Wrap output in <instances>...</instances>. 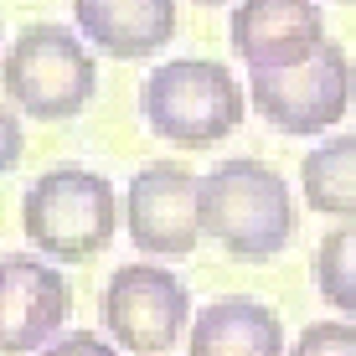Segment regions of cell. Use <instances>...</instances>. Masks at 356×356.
Returning <instances> with one entry per match:
<instances>
[{
  "instance_id": "1",
  "label": "cell",
  "mask_w": 356,
  "mask_h": 356,
  "mask_svg": "<svg viewBox=\"0 0 356 356\" xmlns=\"http://www.w3.org/2000/svg\"><path fill=\"white\" fill-rule=\"evenodd\" d=\"M202 238L243 264H264L294 238V196L274 165L232 155L202 176Z\"/></svg>"
},
{
  "instance_id": "2",
  "label": "cell",
  "mask_w": 356,
  "mask_h": 356,
  "mask_svg": "<svg viewBox=\"0 0 356 356\" xmlns=\"http://www.w3.org/2000/svg\"><path fill=\"white\" fill-rule=\"evenodd\" d=\"M145 124L165 145L181 150H212L222 145L248 114V88L232 78V67L212 57H176V63L150 67L140 88Z\"/></svg>"
},
{
  "instance_id": "3",
  "label": "cell",
  "mask_w": 356,
  "mask_h": 356,
  "mask_svg": "<svg viewBox=\"0 0 356 356\" xmlns=\"http://www.w3.org/2000/svg\"><path fill=\"white\" fill-rule=\"evenodd\" d=\"M114 227H119L114 186L88 165H57L36 176L21 196V232L52 264L98 259L114 243Z\"/></svg>"
},
{
  "instance_id": "4",
  "label": "cell",
  "mask_w": 356,
  "mask_h": 356,
  "mask_svg": "<svg viewBox=\"0 0 356 356\" xmlns=\"http://www.w3.org/2000/svg\"><path fill=\"white\" fill-rule=\"evenodd\" d=\"M356 98V67L341 42L310 47V52L289 57L274 67H248V104L264 114V124H274L279 134H325L330 124H341V114Z\"/></svg>"
},
{
  "instance_id": "5",
  "label": "cell",
  "mask_w": 356,
  "mask_h": 356,
  "mask_svg": "<svg viewBox=\"0 0 356 356\" xmlns=\"http://www.w3.org/2000/svg\"><path fill=\"white\" fill-rule=\"evenodd\" d=\"M0 83H6V98L31 119H78L98 88V67L78 31L36 21L10 42Z\"/></svg>"
},
{
  "instance_id": "6",
  "label": "cell",
  "mask_w": 356,
  "mask_h": 356,
  "mask_svg": "<svg viewBox=\"0 0 356 356\" xmlns=\"http://www.w3.org/2000/svg\"><path fill=\"white\" fill-rule=\"evenodd\" d=\"M98 315H104V330L114 336V346L129 356H165L186 336V321H196L186 284L161 264L114 268L104 284V300H98Z\"/></svg>"
},
{
  "instance_id": "7",
  "label": "cell",
  "mask_w": 356,
  "mask_h": 356,
  "mask_svg": "<svg viewBox=\"0 0 356 356\" xmlns=\"http://www.w3.org/2000/svg\"><path fill=\"white\" fill-rule=\"evenodd\" d=\"M124 227L150 259H186L202 243V176L181 161H150L124 191Z\"/></svg>"
},
{
  "instance_id": "8",
  "label": "cell",
  "mask_w": 356,
  "mask_h": 356,
  "mask_svg": "<svg viewBox=\"0 0 356 356\" xmlns=\"http://www.w3.org/2000/svg\"><path fill=\"white\" fill-rule=\"evenodd\" d=\"M72 315V284L52 259H0V356L47 351Z\"/></svg>"
},
{
  "instance_id": "9",
  "label": "cell",
  "mask_w": 356,
  "mask_h": 356,
  "mask_svg": "<svg viewBox=\"0 0 356 356\" xmlns=\"http://www.w3.org/2000/svg\"><path fill=\"white\" fill-rule=\"evenodd\" d=\"M325 42V16L315 0H238L232 52L248 67H274Z\"/></svg>"
},
{
  "instance_id": "10",
  "label": "cell",
  "mask_w": 356,
  "mask_h": 356,
  "mask_svg": "<svg viewBox=\"0 0 356 356\" xmlns=\"http://www.w3.org/2000/svg\"><path fill=\"white\" fill-rule=\"evenodd\" d=\"M83 42L119 63H145L176 36V0H72Z\"/></svg>"
},
{
  "instance_id": "11",
  "label": "cell",
  "mask_w": 356,
  "mask_h": 356,
  "mask_svg": "<svg viewBox=\"0 0 356 356\" xmlns=\"http://www.w3.org/2000/svg\"><path fill=\"white\" fill-rule=\"evenodd\" d=\"M186 356H289L284 351V321L259 300H212L196 310Z\"/></svg>"
},
{
  "instance_id": "12",
  "label": "cell",
  "mask_w": 356,
  "mask_h": 356,
  "mask_svg": "<svg viewBox=\"0 0 356 356\" xmlns=\"http://www.w3.org/2000/svg\"><path fill=\"white\" fill-rule=\"evenodd\" d=\"M300 186L310 212L325 217H356V134H336V140L315 145L300 161Z\"/></svg>"
},
{
  "instance_id": "13",
  "label": "cell",
  "mask_w": 356,
  "mask_h": 356,
  "mask_svg": "<svg viewBox=\"0 0 356 356\" xmlns=\"http://www.w3.org/2000/svg\"><path fill=\"white\" fill-rule=\"evenodd\" d=\"M315 289L330 310L356 315V222H341L315 248Z\"/></svg>"
},
{
  "instance_id": "14",
  "label": "cell",
  "mask_w": 356,
  "mask_h": 356,
  "mask_svg": "<svg viewBox=\"0 0 356 356\" xmlns=\"http://www.w3.org/2000/svg\"><path fill=\"white\" fill-rule=\"evenodd\" d=\"M289 356H356V321H315L300 330Z\"/></svg>"
},
{
  "instance_id": "15",
  "label": "cell",
  "mask_w": 356,
  "mask_h": 356,
  "mask_svg": "<svg viewBox=\"0 0 356 356\" xmlns=\"http://www.w3.org/2000/svg\"><path fill=\"white\" fill-rule=\"evenodd\" d=\"M21 150H26V134H21V114L0 104V176L21 165Z\"/></svg>"
},
{
  "instance_id": "16",
  "label": "cell",
  "mask_w": 356,
  "mask_h": 356,
  "mask_svg": "<svg viewBox=\"0 0 356 356\" xmlns=\"http://www.w3.org/2000/svg\"><path fill=\"white\" fill-rule=\"evenodd\" d=\"M42 356H119V351L108 346L104 336H93V330H67V336H57Z\"/></svg>"
},
{
  "instance_id": "17",
  "label": "cell",
  "mask_w": 356,
  "mask_h": 356,
  "mask_svg": "<svg viewBox=\"0 0 356 356\" xmlns=\"http://www.w3.org/2000/svg\"><path fill=\"white\" fill-rule=\"evenodd\" d=\"M196 6H227V0H196Z\"/></svg>"
},
{
  "instance_id": "18",
  "label": "cell",
  "mask_w": 356,
  "mask_h": 356,
  "mask_svg": "<svg viewBox=\"0 0 356 356\" xmlns=\"http://www.w3.org/2000/svg\"><path fill=\"white\" fill-rule=\"evenodd\" d=\"M341 6H356V0H341Z\"/></svg>"
}]
</instances>
